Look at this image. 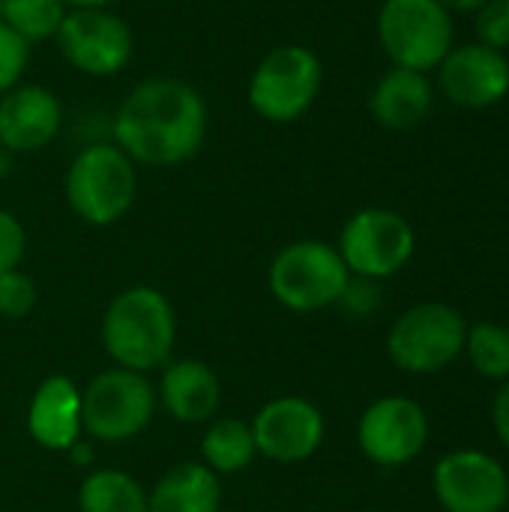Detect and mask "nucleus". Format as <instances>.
Wrapping results in <instances>:
<instances>
[{
	"mask_svg": "<svg viewBox=\"0 0 509 512\" xmlns=\"http://www.w3.org/2000/svg\"><path fill=\"white\" fill-rule=\"evenodd\" d=\"M222 477L201 462H180L147 492V512H219Z\"/></svg>",
	"mask_w": 509,
	"mask_h": 512,
	"instance_id": "obj_19",
	"label": "nucleus"
},
{
	"mask_svg": "<svg viewBox=\"0 0 509 512\" xmlns=\"http://www.w3.org/2000/svg\"><path fill=\"white\" fill-rule=\"evenodd\" d=\"M249 426L258 456L276 465H300L312 459L327 438V420L321 408L303 396L270 399L255 411Z\"/></svg>",
	"mask_w": 509,
	"mask_h": 512,
	"instance_id": "obj_11",
	"label": "nucleus"
},
{
	"mask_svg": "<svg viewBox=\"0 0 509 512\" xmlns=\"http://www.w3.org/2000/svg\"><path fill=\"white\" fill-rule=\"evenodd\" d=\"M63 120V102L51 87L21 81L0 96V147L12 156L39 153L57 141Z\"/></svg>",
	"mask_w": 509,
	"mask_h": 512,
	"instance_id": "obj_15",
	"label": "nucleus"
},
{
	"mask_svg": "<svg viewBox=\"0 0 509 512\" xmlns=\"http://www.w3.org/2000/svg\"><path fill=\"white\" fill-rule=\"evenodd\" d=\"M435 72L444 96L468 111L492 108L509 93V57L480 42L453 45Z\"/></svg>",
	"mask_w": 509,
	"mask_h": 512,
	"instance_id": "obj_14",
	"label": "nucleus"
},
{
	"mask_svg": "<svg viewBox=\"0 0 509 512\" xmlns=\"http://www.w3.org/2000/svg\"><path fill=\"white\" fill-rule=\"evenodd\" d=\"M258 459L252 426L240 417H213L201 435V465L216 477L246 471Z\"/></svg>",
	"mask_w": 509,
	"mask_h": 512,
	"instance_id": "obj_20",
	"label": "nucleus"
},
{
	"mask_svg": "<svg viewBox=\"0 0 509 512\" xmlns=\"http://www.w3.org/2000/svg\"><path fill=\"white\" fill-rule=\"evenodd\" d=\"M12 162H15V156H12L9 150H3V147H0V180L12 174Z\"/></svg>",
	"mask_w": 509,
	"mask_h": 512,
	"instance_id": "obj_32",
	"label": "nucleus"
},
{
	"mask_svg": "<svg viewBox=\"0 0 509 512\" xmlns=\"http://www.w3.org/2000/svg\"><path fill=\"white\" fill-rule=\"evenodd\" d=\"M27 255V228L12 210L0 207V273L18 270Z\"/></svg>",
	"mask_w": 509,
	"mask_h": 512,
	"instance_id": "obj_27",
	"label": "nucleus"
},
{
	"mask_svg": "<svg viewBox=\"0 0 509 512\" xmlns=\"http://www.w3.org/2000/svg\"><path fill=\"white\" fill-rule=\"evenodd\" d=\"M63 0H0V21L15 30L27 45L54 42L63 18H66Z\"/></svg>",
	"mask_w": 509,
	"mask_h": 512,
	"instance_id": "obj_22",
	"label": "nucleus"
},
{
	"mask_svg": "<svg viewBox=\"0 0 509 512\" xmlns=\"http://www.w3.org/2000/svg\"><path fill=\"white\" fill-rule=\"evenodd\" d=\"M477 42L495 51L509 48V0H486L477 12Z\"/></svg>",
	"mask_w": 509,
	"mask_h": 512,
	"instance_id": "obj_26",
	"label": "nucleus"
},
{
	"mask_svg": "<svg viewBox=\"0 0 509 512\" xmlns=\"http://www.w3.org/2000/svg\"><path fill=\"white\" fill-rule=\"evenodd\" d=\"M63 198L84 225H117L138 198V165L111 138L90 141L66 165Z\"/></svg>",
	"mask_w": 509,
	"mask_h": 512,
	"instance_id": "obj_3",
	"label": "nucleus"
},
{
	"mask_svg": "<svg viewBox=\"0 0 509 512\" xmlns=\"http://www.w3.org/2000/svg\"><path fill=\"white\" fill-rule=\"evenodd\" d=\"M27 435L48 453H66L84 438L81 387L69 375H48L27 402Z\"/></svg>",
	"mask_w": 509,
	"mask_h": 512,
	"instance_id": "obj_16",
	"label": "nucleus"
},
{
	"mask_svg": "<svg viewBox=\"0 0 509 512\" xmlns=\"http://www.w3.org/2000/svg\"><path fill=\"white\" fill-rule=\"evenodd\" d=\"M66 9H111L117 0H63Z\"/></svg>",
	"mask_w": 509,
	"mask_h": 512,
	"instance_id": "obj_31",
	"label": "nucleus"
},
{
	"mask_svg": "<svg viewBox=\"0 0 509 512\" xmlns=\"http://www.w3.org/2000/svg\"><path fill=\"white\" fill-rule=\"evenodd\" d=\"M438 3L453 15V12H477L486 0H438Z\"/></svg>",
	"mask_w": 509,
	"mask_h": 512,
	"instance_id": "obj_30",
	"label": "nucleus"
},
{
	"mask_svg": "<svg viewBox=\"0 0 509 512\" xmlns=\"http://www.w3.org/2000/svg\"><path fill=\"white\" fill-rule=\"evenodd\" d=\"M432 105H435L432 78L426 72L402 69V66H393L390 72H384L369 93L372 120L396 132L420 126L432 114Z\"/></svg>",
	"mask_w": 509,
	"mask_h": 512,
	"instance_id": "obj_18",
	"label": "nucleus"
},
{
	"mask_svg": "<svg viewBox=\"0 0 509 512\" xmlns=\"http://www.w3.org/2000/svg\"><path fill=\"white\" fill-rule=\"evenodd\" d=\"M492 426H495L498 441L509 450V378L504 381V387L498 390V396H495V405H492Z\"/></svg>",
	"mask_w": 509,
	"mask_h": 512,
	"instance_id": "obj_29",
	"label": "nucleus"
},
{
	"mask_svg": "<svg viewBox=\"0 0 509 512\" xmlns=\"http://www.w3.org/2000/svg\"><path fill=\"white\" fill-rule=\"evenodd\" d=\"M210 129L201 90L183 78L153 75L129 87L111 114V141L138 168H180L192 162Z\"/></svg>",
	"mask_w": 509,
	"mask_h": 512,
	"instance_id": "obj_1",
	"label": "nucleus"
},
{
	"mask_svg": "<svg viewBox=\"0 0 509 512\" xmlns=\"http://www.w3.org/2000/svg\"><path fill=\"white\" fill-rule=\"evenodd\" d=\"M99 339L114 366L150 375L171 363L177 345V312L153 285H132L105 306Z\"/></svg>",
	"mask_w": 509,
	"mask_h": 512,
	"instance_id": "obj_2",
	"label": "nucleus"
},
{
	"mask_svg": "<svg viewBox=\"0 0 509 512\" xmlns=\"http://www.w3.org/2000/svg\"><path fill=\"white\" fill-rule=\"evenodd\" d=\"M81 512H147V489L120 468H93L78 486Z\"/></svg>",
	"mask_w": 509,
	"mask_h": 512,
	"instance_id": "obj_21",
	"label": "nucleus"
},
{
	"mask_svg": "<svg viewBox=\"0 0 509 512\" xmlns=\"http://www.w3.org/2000/svg\"><path fill=\"white\" fill-rule=\"evenodd\" d=\"M54 45L87 78H114L135 57V33L114 9H69Z\"/></svg>",
	"mask_w": 509,
	"mask_h": 512,
	"instance_id": "obj_10",
	"label": "nucleus"
},
{
	"mask_svg": "<svg viewBox=\"0 0 509 512\" xmlns=\"http://www.w3.org/2000/svg\"><path fill=\"white\" fill-rule=\"evenodd\" d=\"M375 33L393 66L432 72L453 48V15L438 0H384Z\"/></svg>",
	"mask_w": 509,
	"mask_h": 512,
	"instance_id": "obj_7",
	"label": "nucleus"
},
{
	"mask_svg": "<svg viewBox=\"0 0 509 512\" xmlns=\"http://www.w3.org/2000/svg\"><path fill=\"white\" fill-rule=\"evenodd\" d=\"M357 444L372 465H411L429 444V417L423 405L408 396H381L363 411Z\"/></svg>",
	"mask_w": 509,
	"mask_h": 512,
	"instance_id": "obj_12",
	"label": "nucleus"
},
{
	"mask_svg": "<svg viewBox=\"0 0 509 512\" xmlns=\"http://www.w3.org/2000/svg\"><path fill=\"white\" fill-rule=\"evenodd\" d=\"M465 354L477 375L504 384L509 378V327L495 321H480L468 327Z\"/></svg>",
	"mask_w": 509,
	"mask_h": 512,
	"instance_id": "obj_23",
	"label": "nucleus"
},
{
	"mask_svg": "<svg viewBox=\"0 0 509 512\" xmlns=\"http://www.w3.org/2000/svg\"><path fill=\"white\" fill-rule=\"evenodd\" d=\"M351 273L333 243L294 240L282 246L267 267V288L288 312H321L339 306Z\"/></svg>",
	"mask_w": 509,
	"mask_h": 512,
	"instance_id": "obj_6",
	"label": "nucleus"
},
{
	"mask_svg": "<svg viewBox=\"0 0 509 512\" xmlns=\"http://www.w3.org/2000/svg\"><path fill=\"white\" fill-rule=\"evenodd\" d=\"M432 492L447 512H504L509 477L504 465L483 450H453L432 471Z\"/></svg>",
	"mask_w": 509,
	"mask_h": 512,
	"instance_id": "obj_13",
	"label": "nucleus"
},
{
	"mask_svg": "<svg viewBox=\"0 0 509 512\" xmlns=\"http://www.w3.org/2000/svg\"><path fill=\"white\" fill-rule=\"evenodd\" d=\"M156 399L171 420L183 426H207L219 414L222 384L204 360H171L162 366Z\"/></svg>",
	"mask_w": 509,
	"mask_h": 512,
	"instance_id": "obj_17",
	"label": "nucleus"
},
{
	"mask_svg": "<svg viewBox=\"0 0 509 512\" xmlns=\"http://www.w3.org/2000/svg\"><path fill=\"white\" fill-rule=\"evenodd\" d=\"M321 87V57L303 42H282L255 63L246 84V102L264 123L291 126L315 108Z\"/></svg>",
	"mask_w": 509,
	"mask_h": 512,
	"instance_id": "obj_4",
	"label": "nucleus"
},
{
	"mask_svg": "<svg viewBox=\"0 0 509 512\" xmlns=\"http://www.w3.org/2000/svg\"><path fill=\"white\" fill-rule=\"evenodd\" d=\"M159 399L147 375L105 369L81 387V426L93 444H126L144 435L156 417Z\"/></svg>",
	"mask_w": 509,
	"mask_h": 512,
	"instance_id": "obj_5",
	"label": "nucleus"
},
{
	"mask_svg": "<svg viewBox=\"0 0 509 512\" xmlns=\"http://www.w3.org/2000/svg\"><path fill=\"white\" fill-rule=\"evenodd\" d=\"M30 48L33 45H27L15 30L0 21V96L24 81V72L30 66Z\"/></svg>",
	"mask_w": 509,
	"mask_h": 512,
	"instance_id": "obj_25",
	"label": "nucleus"
},
{
	"mask_svg": "<svg viewBox=\"0 0 509 512\" xmlns=\"http://www.w3.org/2000/svg\"><path fill=\"white\" fill-rule=\"evenodd\" d=\"M36 300H39V288L21 267L0 273V318L21 321L36 309Z\"/></svg>",
	"mask_w": 509,
	"mask_h": 512,
	"instance_id": "obj_24",
	"label": "nucleus"
},
{
	"mask_svg": "<svg viewBox=\"0 0 509 512\" xmlns=\"http://www.w3.org/2000/svg\"><path fill=\"white\" fill-rule=\"evenodd\" d=\"M381 303V291H378V282L372 279H360V276H351L345 291H342V300L339 306L351 315H372Z\"/></svg>",
	"mask_w": 509,
	"mask_h": 512,
	"instance_id": "obj_28",
	"label": "nucleus"
},
{
	"mask_svg": "<svg viewBox=\"0 0 509 512\" xmlns=\"http://www.w3.org/2000/svg\"><path fill=\"white\" fill-rule=\"evenodd\" d=\"M336 249L351 276L384 282L408 267L417 234L402 213L390 207H363L342 225Z\"/></svg>",
	"mask_w": 509,
	"mask_h": 512,
	"instance_id": "obj_9",
	"label": "nucleus"
},
{
	"mask_svg": "<svg viewBox=\"0 0 509 512\" xmlns=\"http://www.w3.org/2000/svg\"><path fill=\"white\" fill-rule=\"evenodd\" d=\"M468 321L447 303H417L393 321L387 354L408 375H438L465 351Z\"/></svg>",
	"mask_w": 509,
	"mask_h": 512,
	"instance_id": "obj_8",
	"label": "nucleus"
}]
</instances>
